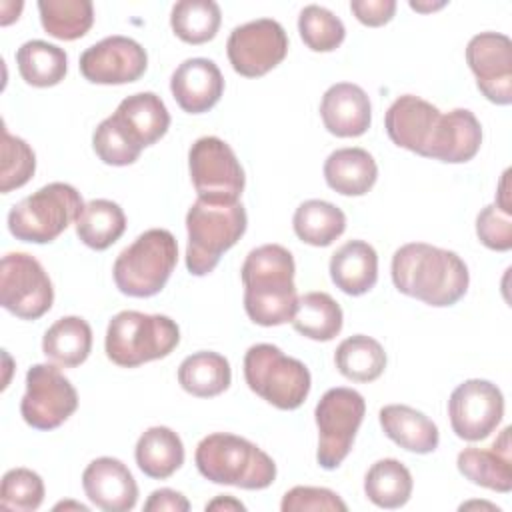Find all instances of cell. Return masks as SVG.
I'll use <instances>...</instances> for the list:
<instances>
[{"instance_id": "6da1fadb", "label": "cell", "mask_w": 512, "mask_h": 512, "mask_svg": "<svg viewBox=\"0 0 512 512\" xmlns=\"http://www.w3.org/2000/svg\"><path fill=\"white\" fill-rule=\"evenodd\" d=\"M390 270L398 292L436 308L456 304L470 284L468 266L456 252L426 242L400 246Z\"/></svg>"}, {"instance_id": "7a4b0ae2", "label": "cell", "mask_w": 512, "mask_h": 512, "mask_svg": "<svg viewBox=\"0 0 512 512\" xmlns=\"http://www.w3.org/2000/svg\"><path fill=\"white\" fill-rule=\"evenodd\" d=\"M294 272V258L280 244H264L248 252L240 278L244 310L254 324L280 326L292 322L298 302Z\"/></svg>"}, {"instance_id": "3957f363", "label": "cell", "mask_w": 512, "mask_h": 512, "mask_svg": "<svg viewBox=\"0 0 512 512\" xmlns=\"http://www.w3.org/2000/svg\"><path fill=\"white\" fill-rule=\"evenodd\" d=\"M194 462L198 472L214 484L264 490L276 480L274 460L254 442L228 432L204 436L196 446Z\"/></svg>"}, {"instance_id": "277c9868", "label": "cell", "mask_w": 512, "mask_h": 512, "mask_svg": "<svg viewBox=\"0 0 512 512\" xmlns=\"http://www.w3.org/2000/svg\"><path fill=\"white\" fill-rule=\"evenodd\" d=\"M246 226L248 216L240 202L212 204L198 198L186 214L188 272L194 276L210 274L218 266L222 254L242 238Z\"/></svg>"}, {"instance_id": "5b68a950", "label": "cell", "mask_w": 512, "mask_h": 512, "mask_svg": "<svg viewBox=\"0 0 512 512\" xmlns=\"http://www.w3.org/2000/svg\"><path fill=\"white\" fill-rule=\"evenodd\" d=\"M180 342L178 324L164 314L122 310L108 322L106 356L122 368L166 358Z\"/></svg>"}, {"instance_id": "8992f818", "label": "cell", "mask_w": 512, "mask_h": 512, "mask_svg": "<svg viewBox=\"0 0 512 512\" xmlns=\"http://www.w3.org/2000/svg\"><path fill=\"white\" fill-rule=\"evenodd\" d=\"M176 262L178 242L172 232L150 228L118 254L112 276L122 294L150 298L166 286Z\"/></svg>"}, {"instance_id": "52a82bcc", "label": "cell", "mask_w": 512, "mask_h": 512, "mask_svg": "<svg viewBox=\"0 0 512 512\" xmlns=\"http://www.w3.org/2000/svg\"><path fill=\"white\" fill-rule=\"evenodd\" d=\"M82 208V196L74 186L50 182L10 208L8 230L16 240L48 244L76 224Z\"/></svg>"}, {"instance_id": "ba28073f", "label": "cell", "mask_w": 512, "mask_h": 512, "mask_svg": "<svg viewBox=\"0 0 512 512\" xmlns=\"http://www.w3.org/2000/svg\"><path fill=\"white\" fill-rule=\"evenodd\" d=\"M248 388L278 410H296L310 394L312 378L304 362L274 344H254L244 354Z\"/></svg>"}, {"instance_id": "9c48e42d", "label": "cell", "mask_w": 512, "mask_h": 512, "mask_svg": "<svg viewBox=\"0 0 512 512\" xmlns=\"http://www.w3.org/2000/svg\"><path fill=\"white\" fill-rule=\"evenodd\" d=\"M364 396L352 388H330L322 394L314 408L318 426L316 460L320 468L334 470L350 454L356 432L364 420Z\"/></svg>"}, {"instance_id": "30bf717a", "label": "cell", "mask_w": 512, "mask_h": 512, "mask_svg": "<svg viewBox=\"0 0 512 512\" xmlns=\"http://www.w3.org/2000/svg\"><path fill=\"white\" fill-rule=\"evenodd\" d=\"M188 170L200 200L212 204L240 202L246 178L234 150L218 136H202L188 150Z\"/></svg>"}, {"instance_id": "8fae6325", "label": "cell", "mask_w": 512, "mask_h": 512, "mask_svg": "<svg viewBox=\"0 0 512 512\" xmlns=\"http://www.w3.org/2000/svg\"><path fill=\"white\" fill-rule=\"evenodd\" d=\"M54 302L52 282L42 264L26 252H8L0 264V304L22 320H38Z\"/></svg>"}, {"instance_id": "7c38bea8", "label": "cell", "mask_w": 512, "mask_h": 512, "mask_svg": "<svg viewBox=\"0 0 512 512\" xmlns=\"http://www.w3.org/2000/svg\"><path fill=\"white\" fill-rule=\"evenodd\" d=\"M78 408V392L54 364H34L26 372L20 402L24 422L36 430H54Z\"/></svg>"}, {"instance_id": "4fadbf2b", "label": "cell", "mask_w": 512, "mask_h": 512, "mask_svg": "<svg viewBox=\"0 0 512 512\" xmlns=\"http://www.w3.org/2000/svg\"><path fill=\"white\" fill-rule=\"evenodd\" d=\"M228 60L240 76L258 78L276 68L288 54V36L280 22L258 18L236 26L226 42Z\"/></svg>"}, {"instance_id": "5bb4252c", "label": "cell", "mask_w": 512, "mask_h": 512, "mask_svg": "<svg viewBox=\"0 0 512 512\" xmlns=\"http://www.w3.org/2000/svg\"><path fill=\"white\" fill-rule=\"evenodd\" d=\"M504 416V396L490 380H464L448 400V418L454 434L468 442L488 438Z\"/></svg>"}, {"instance_id": "9a60e30c", "label": "cell", "mask_w": 512, "mask_h": 512, "mask_svg": "<svg viewBox=\"0 0 512 512\" xmlns=\"http://www.w3.org/2000/svg\"><path fill=\"white\" fill-rule=\"evenodd\" d=\"M466 62L482 96L498 106L512 102V42L500 32H480L466 46Z\"/></svg>"}, {"instance_id": "2e32d148", "label": "cell", "mask_w": 512, "mask_h": 512, "mask_svg": "<svg viewBox=\"0 0 512 512\" xmlns=\"http://www.w3.org/2000/svg\"><path fill=\"white\" fill-rule=\"evenodd\" d=\"M148 68L146 50L128 36H108L80 56V72L92 84L136 82Z\"/></svg>"}, {"instance_id": "e0dca14e", "label": "cell", "mask_w": 512, "mask_h": 512, "mask_svg": "<svg viewBox=\"0 0 512 512\" xmlns=\"http://www.w3.org/2000/svg\"><path fill=\"white\" fill-rule=\"evenodd\" d=\"M88 500L104 512H128L138 502V484L128 466L112 456L92 460L82 472Z\"/></svg>"}, {"instance_id": "ac0fdd59", "label": "cell", "mask_w": 512, "mask_h": 512, "mask_svg": "<svg viewBox=\"0 0 512 512\" xmlns=\"http://www.w3.org/2000/svg\"><path fill=\"white\" fill-rule=\"evenodd\" d=\"M440 116L442 112L428 100L414 94H404L388 106L384 116V128L388 138L396 146L426 156L430 138Z\"/></svg>"}, {"instance_id": "d6986e66", "label": "cell", "mask_w": 512, "mask_h": 512, "mask_svg": "<svg viewBox=\"0 0 512 512\" xmlns=\"http://www.w3.org/2000/svg\"><path fill=\"white\" fill-rule=\"evenodd\" d=\"M170 90L184 112L202 114L222 98L224 78L210 58H188L172 72Z\"/></svg>"}, {"instance_id": "ffe728a7", "label": "cell", "mask_w": 512, "mask_h": 512, "mask_svg": "<svg viewBox=\"0 0 512 512\" xmlns=\"http://www.w3.org/2000/svg\"><path fill=\"white\" fill-rule=\"evenodd\" d=\"M320 118L330 134L338 138H356L370 128L372 104L358 84L338 82L324 92Z\"/></svg>"}, {"instance_id": "44dd1931", "label": "cell", "mask_w": 512, "mask_h": 512, "mask_svg": "<svg viewBox=\"0 0 512 512\" xmlns=\"http://www.w3.org/2000/svg\"><path fill=\"white\" fill-rule=\"evenodd\" d=\"M482 144V126L468 108H454L440 116L424 158L448 164L472 160Z\"/></svg>"}, {"instance_id": "7402d4cb", "label": "cell", "mask_w": 512, "mask_h": 512, "mask_svg": "<svg viewBox=\"0 0 512 512\" xmlns=\"http://www.w3.org/2000/svg\"><path fill=\"white\" fill-rule=\"evenodd\" d=\"M510 428L506 426L500 438L492 444V450L464 448L456 466L458 472L476 486L508 494L512 490V464H510Z\"/></svg>"}, {"instance_id": "603a6c76", "label": "cell", "mask_w": 512, "mask_h": 512, "mask_svg": "<svg viewBox=\"0 0 512 512\" xmlns=\"http://www.w3.org/2000/svg\"><path fill=\"white\" fill-rule=\"evenodd\" d=\"M112 116L140 148L156 144L170 126L168 108L154 92H136L126 96Z\"/></svg>"}, {"instance_id": "cb8c5ba5", "label": "cell", "mask_w": 512, "mask_h": 512, "mask_svg": "<svg viewBox=\"0 0 512 512\" xmlns=\"http://www.w3.org/2000/svg\"><path fill=\"white\" fill-rule=\"evenodd\" d=\"M384 434L400 448L414 454H430L438 448V426L420 410L406 404H388L378 414Z\"/></svg>"}, {"instance_id": "d4e9b609", "label": "cell", "mask_w": 512, "mask_h": 512, "mask_svg": "<svg viewBox=\"0 0 512 512\" xmlns=\"http://www.w3.org/2000/svg\"><path fill=\"white\" fill-rule=\"evenodd\" d=\"M330 278L344 294L362 296L378 280V254L364 240H348L330 258Z\"/></svg>"}, {"instance_id": "484cf974", "label": "cell", "mask_w": 512, "mask_h": 512, "mask_svg": "<svg viewBox=\"0 0 512 512\" xmlns=\"http://www.w3.org/2000/svg\"><path fill=\"white\" fill-rule=\"evenodd\" d=\"M376 178V160L364 148H338L324 162L326 184L342 196H364Z\"/></svg>"}, {"instance_id": "4316f807", "label": "cell", "mask_w": 512, "mask_h": 512, "mask_svg": "<svg viewBox=\"0 0 512 512\" xmlns=\"http://www.w3.org/2000/svg\"><path fill=\"white\" fill-rule=\"evenodd\" d=\"M134 458L148 478L164 480L184 464V444L172 428L152 426L140 434Z\"/></svg>"}, {"instance_id": "83f0119b", "label": "cell", "mask_w": 512, "mask_h": 512, "mask_svg": "<svg viewBox=\"0 0 512 512\" xmlns=\"http://www.w3.org/2000/svg\"><path fill=\"white\" fill-rule=\"evenodd\" d=\"M92 350V328L80 316L58 318L42 338L44 356L62 368H74L86 362Z\"/></svg>"}, {"instance_id": "f1b7e54d", "label": "cell", "mask_w": 512, "mask_h": 512, "mask_svg": "<svg viewBox=\"0 0 512 512\" xmlns=\"http://www.w3.org/2000/svg\"><path fill=\"white\" fill-rule=\"evenodd\" d=\"M232 382L230 362L212 350L186 356L178 366V384L192 396L212 398L228 390Z\"/></svg>"}, {"instance_id": "f546056e", "label": "cell", "mask_w": 512, "mask_h": 512, "mask_svg": "<svg viewBox=\"0 0 512 512\" xmlns=\"http://www.w3.org/2000/svg\"><path fill=\"white\" fill-rule=\"evenodd\" d=\"M342 320V308L330 294L308 292L296 302L292 326L298 334L310 340L328 342L340 334Z\"/></svg>"}, {"instance_id": "4dcf8cb0", "label": "cell", "mask_w": 512, "mask_h": 512, "mask_svg": "<svg viewBox=\"0 0 512 512\" xmlns=\"http://www.w3.org/2000/svg\"><path fill=\"white\" fill-rule=\"evenodd\" d=\"M16 64L22 80L36 88L56 86L68 70L66 52L44 40H28L16 50Z\"/></svg>"}, {"instance_id": "1f68e13d", "label": "cell", "mask_w": 512, "mask_h": 512, "mask_svg": "<svg viewBox=\"0 0 512 512\" xmlns=\"http://www.w3.org/2000/svg\"><path fill=\"white\" fill-rule=\"evenodd\" d=\"M292 228L304 244L324 248L342 236L346 230V216L332 202L312 198L296 208Z\"/></svg>"}, {"instance_id": "d6a6232c", "label": "cell", "mask_w": 512, "mask_h": 512, "mask_svg": "<svg viewBox=\"0 0 512 512\" xmlns=\"http://www.w3.org/2000/svg\"><path fill=\"white\" fill-rule=\"evenodd\" d=\"M126 230L124 210L106 198H96L84 204L76 220V236L92 250L110 248Z\"/></svg>"}, {"instance_id": "836d02e7", "label": "cell", "mask_w": 512, "mask_h": 512, "mask_svg": "<svg viewBox=\"0 0 512 512\" xmlns=\"http://www.w3.org/2000/svg\"><path fill=\"white\" fill-rule=\"evenodd\" d=\"M412 474L396 458L374 462L364 476V492L378 508L394 510L404 506L412 496Z\"/></svg>"}, {"instance_id": "e575fe53", "label": "cell", "mask_w": 512, "mask_h": 512, "mask_svg": "<svg viewBox=\"0 0 512 512\" xmlns=\"http://www.w3.org/2000/svg\"><path fill=\"white\" fill-rule=\"evenodd\" d=\"M334 364L352 382H374L386 368V352L378 340L366 334H354L338 344Z\"/></svg>"}, {"instance_id": "d590c367", "label": "cell", "mask_w": 512, "mask_h": 512, "mask_svg": "<svg viewBox=\"0 0 512 512\" xmlns=\"http://www.w3.org/2000/svg\"><path fill=\"white\" fill-rule=\"evenodd\" d=\"M42 28L58 40H78L94 24L90 0H38Z\"/></svg>"}, {"instance_id": "8d00e7d4", "label": "cell", "mask_w": 512, "mask_h": 512, "mask_svg": "<svg viewBox=\"0 0 512 512\" xmlns=\"http://www.w3.org/2000/svg\"><path fill=\"white\" fill-rule=\"evenodd\" d=\"M222 12L214 0H180L172 6L170 26L174 34L188 44L212 40L220 28Z\"/></svg>"}, {"instance_id": "74e56055", "label": "cell", "mask_w": 512, "mask_h": 512, "mask_svg": "<svg viewBox=\"0 0 512 512\" xmlns=\"http://www.w3.org/2000/svg\"><path fill=\"white\" fill-rule=\"evenodd\" d=\"M298 32L302 42L312 52H332L344 42L346 36L342 20L318 4H308L300 10Z\"/></svg>"}, {"instance_id": "f35d334b", "label": "cell", "mask_w": 512, "mask_h": 512, "mask_svg": "<svg viewBox=\"0 0 512 512\" xmlns=\"http://www.w3.org/2000/svg\"><path fill=\"white\" fill-rule=\"evenodd\" d=\"M92 148L96 156L110 166H128L134 164L144 148H140L128 132L118 124L114 116L104 118L94 134H92Z\"/></svg>"}, {"instance_id": "ab89813d", "label": "cell", "mask_w": 512, "mask_h": 512, "mask_svg": "<svg viewBox=\"0 0 512 512\" xmlns=\"http://www.w3.org/2000/svg\"><path fill=\"white\" fill-rule=\"evenodd\" d=\"M36 170L34 150L26 140L12 136L6 126H2V174H0V192L8 194L10 190L22 188Z\"/></svg>"}, {"instance_id": "60d3db41", "label": "cell", "mask_w": 512, "mask_h": 512, "mask_svg": "<svg viewBox=\"0 0 512 512\" xmlns=\"http://www.w3.org/2000/svg\"><path fill=\"white\" fill-rule=\"evenodd\" d=\"M44 500V482L30 468H12L2 476L0 506L18 512H32Z\"/></svg>"}, {"instance_id": "b9f144b4", "label": "cell", "mask_w": 512, "mask_h": 512, "mask_svg": "<svg viewBox=\"0 0 512 512\" xmlns=\"http://www.w3.org/2000/svg\"><path fill=\"white\" fill-rule=\"evenodd\" d=\"M282 512H346V502L328 488L294 486L280 502Z\"/></svg>"}, {"instance_id": "7bdbcfd3", "label": "cell", "mask_w": 512, "mask_h": 512, "mask_svg": "<svg viewBox=\"0 0 512 512\" xmlns=\"http://www.w3.org/2000/svg\"><path fill=\"white\" fill-rule=\"evenodd\" d=\"M478 240L496 252H506L512 248V218L502 212L496 204L484 206L476 216Z\"/></svg>"}, {"instance_id": "ee69618b", "label": "cell", "mask_w": 512, "mask_h": 512, "mask_svg": "<svg viewBox=\"0 0 512 512\" xmlns=\"http://www.w3.org/2000/svg\"><path fill=\"white\" fill-rule=\"evenodd\" d=\"M350 10L364 26H384L396 12L394 0H352Z\"/></svg>"}, {"instance_id": "f6af8a7d", "label": "cell", "mask_w": 512, "mask_h": 512, "mask_svg": "<svg viewBox=\"0 0 512 512\" xmlns=\"http://www.w3.org/2000/svg\"><path fill=\"white\" fill-rule=\"evenodd\" d=\"M144 510L146 512H188L190 502L178 490L160 488L148 496V500L144 502Z\"/></svg>"}, {"instance_id": "bcb514c9", "label": "cell", "mask_w": 512, "mask_h": 512, "mask_svg": "<svg viewBox=\"0 0 512 512\" xmlns=\"http://www.w3.org/2000/svg\"><path fill=\"white\" fill-rule=\"evenodd\" d=\"M206 510H226L228 512V510H246V506L240 500H236L234 496L224 494V496H216L212 502H208Z\"/></svg>"}, {"instance_id": "7dc6e473", "label": "cell", "mask_w": 512, "mask_h": 512, "mask_svg": "<svg viewBox=\"0 0 512 512\" xmlns=\"http://www.w3.org/2000/svg\"><path fill=\"white\" fill-rule=\"evenodd\" d=\"M508 174L510 170H506L500 178V184H498V192H496V206L506 212V214H512V208H510V200H508Z\"/></svg>"}, {"instance_id": "c3c4849f", "label": "cell", "mask_w": 512, "mask_h": 512, "mask_svg": "<svg viewBox=\"0 0 512 512\" xmlns=\"http://www.w3.org/2000/svg\"><path fill=\"white\" fill-rule=\"evenodd\" d=\"M446 6V2H410V8L416 12H432Z\"/></svg>"}, {"instance_id": "681fc988", "label": "cell", "mask_w": 512, "mask_h": 512, "mask_svg": "<svg viewBox=\"0 0 512 512\" xmlns=\"http://www.w3.org/2000/svg\"><path fill=\"white\" fill-rule=\"evenodd\" d=\"M68 510V508H74V510H82V512H88V506H84V504H80V502H58L56 506H54V510Z\"/></svg>"}, {"instance_id": "f907efd6", "label": "cell", "mask_w": 512, "mask_h": 512, "mask_svg": "<svg viewBox=\"0 0 512 512\" xmlns=\"http://www.w3.org/2000/svg\"><path fill=\"white\" fill-rule=\"evenodd\" d=\"M466 508H488V510H500L498 506H494V504H488V502H468V504H462L460 506V510H466Z\"/></svg>"}]
</instances>
